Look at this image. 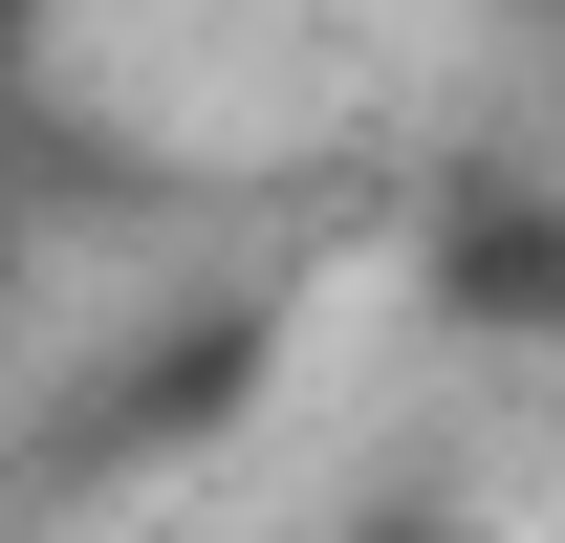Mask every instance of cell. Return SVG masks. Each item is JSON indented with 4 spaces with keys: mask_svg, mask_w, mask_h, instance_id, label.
I'll return each instance as SVG.
<instances>
[{
    "mask_svg": "<svg viewBox=\"0 0 565 543\" xmlns=\"http://www.w3.org/2000/svg\"><path fill=\"white\" fill-rule=\"evenodd\" d=\"M435 305H457V327L565 348V196H544V174H479V196H457V239H435Z\"/></svg>",
    "mask_w": 565,
    "mask_h": 543,
    "instance_id": "6da1fadb",
    "label": "cell"
},
{
    "mask_svg": "<svg viewBox=\"0 0 565 543\" xmlns=\"http://www.w3.org/2000/svg\"><path fill=\"white\" fill-rule=\"evenodd\" d=\"M0 66H22V0H0Z\"/></svg>",
    "mask_w": 565,
    "mask_h": 543,
    "instance_id": "7a4b0ae2",
    "label": "cell"
}]
</instances>
